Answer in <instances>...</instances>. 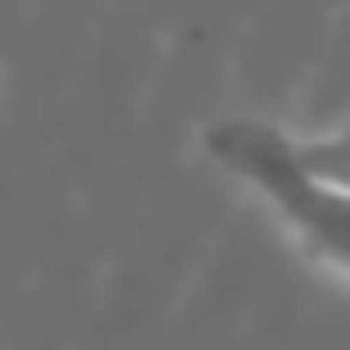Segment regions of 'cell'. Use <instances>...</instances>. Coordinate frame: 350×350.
<instances>
[{"instance_id":"1","label":"cell","mask_w":350,"mask_h":350,"mask_svg":"<svg viewBox=\"0 0 350 350\" xmlns=\"http://www.w3.org/2000/svg\"><path fill=\"white\" fill-rule=\"evenodd\" d=\"M201 150L273 211L314 262L350 278V191L309 170L288 129L232 113V119L206 124Z\"/></svg>"},{"instance_id":"2","label":"cell","mask_w":350,"mask_h":350,"mask_svg":"<svg viewBox=\"0 0 350 350\" xmlns=\"http://www.w3.org/2000/svg\"><path fill=\"white\" fill-rule=\"evenodd\" d=\"M294 144H299V160L314 175H325V180L350 191V124L325 129V134H294Z\"/></svg>"}]
</instances>
